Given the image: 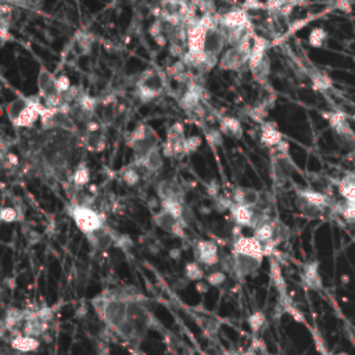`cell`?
I'll list each match as a JSON object with an SVG mask.
<instances>
[{
    "label": "cell",
    "instance_id": "484cf974",
    "mask_svg": "<svg viewBox=\"0 0 355 355\" xmlns=\"http://www.w3.org/2000/svg\"><path fill=\"white\" fill-rule=\"evenodd\" d=\"M297 196H300L302 199H305L307 201L312 203V204L318 205V207H328L329 205V197L325 194L315 192V190H309V189H298L297 190Z\"/></svg>",
    "mask_w": 355,
    "mask_h": 355
},
{
    "label": "cell",
    "instance_id": "74e56055",
    "mask_svg": "<svg viewBox=\"0 0 355 355\" xmlns=\"http://www.w3.org/2000/svg\"><path fill=\"white\" fill-rule=\"evenodd\" d=\"M57 86H59V91L60 93H61V96L64 95V93H67V92L70 91L71 87V82H70V78L65 75H61L57 78Z\"/></svg>",
    "mask_w": 355,
    "mask_h": 355
},
{
    "label": "cell",
    "instance_id": "3957f363",
    "mask_svg": "<svg viewBox=\"0 0 355 355\" xmlns=\"http://www.w3.org/2000/svg\"><path fill=\"white\" fill-rule=\"evenodd\" d=\"M126 142L134 150V161H142L149 151L158 147V135L150 125L140 124L130 132Z\"/></svg>",
    "mask_w": 355,
    "mask_h": 355
},
{
    "label": "cell",
    "instance_id": "603a6c76",
    "mask_svg": "<svg viewBox=\"0 0 355 355\" xmlns=\"http://www.w3.org/2000/svg\"><path fill=\"white\" fill-rule=\"evenodd\" d=\"M261 142L268 147H278L283 142L282 134L274 122H264L261 128Z\"/></svg>",
    "mask_w": 355,
    "mask_h": 355
},
{
    "label": "cell",
    "instance_id": "ba28073f",
    "mask_svg": "<svg viewBox=\"0 0 355 355\" xmlns=\"http://www.w3.org/2000/svg\"><path fill=\"white\" fill-rule=\"evenodd\" d=\"M39 96L45 99V106L52 108H59L61 104V93L57 86V78L42 67L38 75Z\"/></svg>",
    "mask_w": 355,
    "mask_h": 355
},
{
    "label": "cell",
    "instance_id": "7c38bea8",
    "mask_svg": "<svg viewBox=\"0 0 355 355\" xmlns=\"http://www.w3.org/2000/svg\"><path fill=\"white\" fill-rule=\"evenodd\" d=\"M154 222L164 232L171 233L173 236L183 237V233H185V219H183V216H179L171 212V211L161 208L154 215Z\"/></svg>",
    "mask_w": 355,
    "mask_h": 355
},
{
    "label": "cell",
    "instance_id": "2e32d148",
    "mask_svg": "<svg viewBox=\"0 0 355 355\" xmlns=\"http://www.w3.org/2000/svg\"><path fill=\"white\" fill-rule=\"evenodd\" d=\"M232 253L235 254H247V255H254V257H265L264 244L258 242L255 237L239 236L233 240V247Z\"/></svg>",
    "mask_w": 355,
    "mask_h": 355
},
{
    "label": "cell",
    "instance_id": "44dd1931",
    "mask_svg": "<svg viewBox=\"0 0 355 355\" xmlns=\"http://www.w3.org/2000/svg\"><path fill=\"white\" fill-rule=\"evenodd\" d=\"M11 348H14L18 352H33L39 348V340L36 337L25 336V334L18 333L10 340Z\"/></svg>",
    "mask_w": 355,
    "mask_h": 355
},
{
    "label": "cell",
    "instance_id": "e0dca14e",
    "mask_svg": "<svg viewBox=\"0 0 355 355\" xmlns=\"http://www.w3.org/2000/svg\"><path fill=\"white\" fill-rule=\"evenodd\" d=\"M218 25L221 29H235L251 27V22L246 10H232L218 17Z\"/></svg>",
    "mask_w": 355,
    "mask_h": 355
},
{
    "label": "cell",
    "instance_id": "5b68a950",
    "mask_svg": "<svg viewBox=\"0 0 355 355\" xmlns=\"http://www.w3.org/2000/svg\"><path fill=\"white\" fill-rule=\"evenodd\" d=\"M68 214L72 218V221L75 222V225L78 226V229L86 236L92 232L100 229L104 225V218H103L97 211H95L92 208L91 205L75 204L68 205Z\"/></svg>",
    "mask_w": 355,
    "mask_h": 355
},
{
    "label": "cell",
    "instance_id": "ac0fdd59",
    "mask_svg": "<svg viewBox=\"0 0 355 355\" xmlns=\"http://www.w3.org/2000/svg\"><path fill=\"white\" fill-rule=\"evenodd\" d=\"M115 235L113 232L108 229L107 226H103L97 231L92 232L89 235H86V239L89 244H92V247H95L96 250H107L113 244H115Z\"/></svg>",
    "mask_w": 355,
    "mask_h": 355
},
{
    "label": "cell",
    "instance_id": "d6986e66",
    "mask_svg": "<svg viewBox=\"0 0 355 355\" xmlns=\"http://www.w3.org/2000/svg\"><path fill=\"white\" fill-rule=\"evenodd\" d=\"M232 200L235 204L254 208L261 204V193L251 188H236L232 193Z\"/></svg>",
    "mask_w": 355,
    "mask_h": 355
},
{
    "label": "cell",
    "instance_id": "60d3db41",
    "mask_svg": "<svg viewBox=\"0 0 355 355\" xmlns=\"http://www.w3.org/2000/svg\"><path fill=\"white\" fill-rule=\"evenodd\" d=\"M352 119H354V121H355V114H354V115H352Z\"/></svg>",
    "mask_w": 355,
    "mask_h": 355
},
{
    "label": "cell",
    "instance_id": "83f0119b",
    "mask_svg": "<svg viewBox=\"0 0 355 355\" xmlns=\"http://www.w3.org/2000/svg\"><path fill=\"white\" fill-rule=\"evenodd\" d=\"M71 181H72V185L76 189L83 188V186H86L87 183H89V181H91V171H89V168H87L85 162L82 161L81 164H78V167H76V169L72 173Z\"/></svg>",
    "mask_w": 355,
    "mask_h": 355
},
{
    "label": "cell",
    "instance_id": "d590c367",
    "mask_svg": "<svg viewBox=\"0 0 355 355\" xmlns=\"http://www.w3.org/2000/svg\"><path fill=\"white\" fill-rule=\"evenodd\" d=\"M226 282V274L221 271H214L207 275V283L212 287H219Z\"/></svg>",
    "mask_w": 355,
    "mask_h": 355
},
{
    "label": "cell",
    "instance_id": "e575fe53",
    "mask_svg": "<svg viewBox=\"0 0 355 355\" xmlns=\"http://www.w3.org/2000/svg\"><path fill=\"white\" fill-rule=\"evenodd\" d=\"M18 211L13 207V205H3L2 212H0V219L6 224H11V222L18 221Z\"/></svg>",
    "mask_w": 355,
    "mask_h": 355
},
{
    "label": "cell",
    "instance_id": "52a82bcc",
    "mask_svg": "<svg viewBox=\"0 0 355 355\" xmlns=\"http://www.w3.org/2000/svg\"><path fill=\"white\" fill-rule=\"evenodd\" d=\"M160 18L173 25L188 24L193 16V5L188 0H162L160 5Z\"/></svg>",
    "mask_w": 355,
    "mask_h": 355
},
{
    "label": "cell",
    "instance_id": "ffe728a7",
    "mask_svg": "<svg viewBox=\"0 0 355 355\" xmlns=\"http://www.w3.org/2000/svg\"><path fill=\"white\" fill-rule=\"evenodd\" d=\"M143 164L145 169L149 172V175H157L160 173V171L164 167V153H162V147H154L153 150L149 151L146 157L139 161Z\"/></svg>",
    "mask_w": 355,
    "mask_h": 355
},
{
    "label": "cell",
    "instance_id": "9c48e42d",
    "mask_svg": "<svg viewBox=\"0 0 355 355\" xmlns=\"http://www.w3.org/2000/svg\"><path fill=\"white\" fill-rule=\"evenodd\" d=\"M128 321L134 326L140 341L146 336L153 322L151 314L145 305V300H130L128 305Z\"/></svg>",
    "mask_w": 355,
    "mask_h": 355
},
{
    "label": "cell",
    "instance_id": "cb8c5ba5",
    "mask_svg": "<svg viewBox=\"0 0 355 355\" xmlns=\"http://www.w3.org/2000/svg\"><path fill=\"white\" fill-rule=\"evenodd\" d=\"M31 102V97L20 96L11 100L7 106H6V114H7V118L11 122V125L16 122L17 119L20 118V115L22 114V111L28 107V104Z\"/></svg>",
    "mask_w": 355,
    "mask_h": 355
},
{
    "label": "cell",
    "instance_id": "5bb4252c",
    "mask_svg": "<svg viewBox=\"0 0 355 355\" xmlns=\"http://www.w3.org/2000/svg\"><path fill=\"white\" fill-rule=\"evenodd\" d=\"M233 255V275L237 278H247L255 274L262 264V257H254L247 254H235Z\"/></svg>",
    "mask_w": 355,
    "mask_h": 355
},
{
    "label": "cell",
    "instance_id": "4316f807",
    "mask_svg": "<svg viewBox=\"0 0 355 355\" xmlns=\"http://www.w3.org/2000/svg\"><path fill=\"white\" fill-rule=\"evenodd\" d=\"M339 192L344 200H355V172L347 173L340 181Z\"/></svg>",
    "mask_w": 355,
    "mask_h": 355
},
{
    "label": "cell",
    "instance_id": "f546056e",
    "mask_svg": "<svg viewBox=\"0 0 355 355\" xmlns=\"http://www.w3.org/2000/svg\"><path fill=\"white\" fill-rule=\"evenodd\" d=\"M247 322L250 329H251V332H253V333H258L259 330L264 328L265 322H267V318H265L264 312H254L253 315H250Z\"/></svg>",
    "mask_w": 355,
    "mask_h": 355
},
{
    "label": "cell",
    "instance_id": "9a60e30c",
    "mask_svg": "<svg viewBox=\"0 0 355 355\" xmlns=\"http://www.w3.org/2000/svg\"><path fill=\"white\" fill-rule=\"evenodd\" d=\"M194 257L200 265L212 267V265L218 264V261H219L218 247H216L215 243L210 242V240H200L194 244Z\"/></svg>",
    "mask_w": 355,
    "mask_h": 355
},
{
    "label": "cell",
    "instance_id": "d6a6232c",
    "mask_svg": "<svg viewBox=\"0 0 355 355\" xmlns=\"http://www.w3.org/2000/svg\"><path fill=\"white\" fill-rule=\"evenodd\" d=\"M2 3H7V5H11L17 7V9H29V10H33L40 6L42 0H2Z\"/></svg>",
    "mask_w": 355,
    "mask_h": 355
},
{
    "label": "cell",
    "instance_id": "8d00e7d4",
    "mask_svg": "<svg viewBox=\"0 0 355 355\" xmlns=\"http://www.w3.org/2000/svg\"><path fill=\"white\" fill-rule=\"evenodd\" d=\"M201 145V139L200 136H190L186 139V145H185V150H186V156L192 154L194 151L197 150Z\"/></svg>",
    "mask_w": 355,
    "mask_h": 355
},
{
    "label": "cell",
    "instance_id": "4dcf8cb0",
    "mask_svg": "<svg viewBox=\"0 0 355 355\" xmlns=\"http://www.w3.org/2000/svg\"><path fill=\"white\" fill-rule=\"evenodd\" d=\"M326 38H328V33H326V31L323 28H315L309 33V39L308 40H309V45H311L312 48H321L323 42L326 40Z\"/></svg>",
    "mask_w": 355,
    "mask_h": 355
},
{
    "label": "cell",
    "instance_id": "4fadbf2b",
    "mask_svg": "<svg viewBox=\"0 0 355 355\" xmlns=\"http://www.w3.org/2000/svg\"><path fill=\"white\" fill-rule=\"evenodd\" d=\"M157 196L161 201V204L178 203L185 204V192L181 183L175 179H164L157 185Z\"/></svg>",
    "mask_w": 355,
    "mask_h": 355
},
{
    "label": "cell",
    "instance_id": "7402d4cb",
    "mask_svg": "<svg viewBox=\"0 0 355 355\" xmlns=\"http://www.w3.org/2000/svg\"><path fill=\"white\" fill-rule=\"evenodd\" d=\"M218 121H219V129L222 134L228 135L233 139H242L243 126L239 119L235 117H229V115H222L218 118Z\"/></svg>",
    "mask_w": 355,
    "mask_h": 355
},
{
    "label": "cell",
    "instance_id": "1f68e13d",
    "mask_svg": "<svg viewBox=\"0 0 355 355\" xmlns=\"http://www.w3.org/2000/svg\"><path fill=\"white\" fill-rule=\"evenodd\" d=\"M205 139L208 142V145L211 147H219L222 145V132L221 129H215V128H205L204 129Z\"/></svg>",
    "mask_w": 355,
    "mask_h": 355
},
{
    "label": "cell",
    "instance_id": "836d02e7",
    "mask_svg": "<svg viewBox=\"0 0 355 355\" xmlns=\"http://www.w3.org/2000/svg\"><path fill=\"white\" fill-rule=\"evenodd\" d=\"M2 164L6 169H14L20 165V160L10 150H2Z\"/></svg>",
    "mask_w": 355,
    "mask_h": 355
},
{
    "label": "cell",
    "instance_id": "d4e9b609",
    "mask_svg": "<svg viewBox=\"0 0 355 355\" xmlns=\"http://www.w3.org/2000/svg\"><path fill=\"white\" fill-rule=\"evenodd\" d=\"M302 282L312 290H319L322 287V280H321L319 271H318V262H309L304 267Z\"/></svg>",
    "mask_w": 355,
    "mask_h": 355
},
{
    "label": "cell",
    "instance_id": "8fae6325",
    "mask_svg": "<svg viewBox=\"0 0 355 355\" xmlns=\"http://www.w3.org/2000/svg\"><path fill=\"white\" fill-rule=\"evenodd\" d=\"M82 145L85 149L92 153H100L104 150L107 145V138H106V128L102 122L92 121L85 126L83 135L81 136Z\"/></svg>",
    "mask_w": 355,
    "mask_h": 355
},
{
    "label": "cell",
    "instance_id": "ab89813d",
    "mask_svg": "<svg viewBox=\"0 0 355 355\" xmlns=\"http://www.w3.org/2000/svg\"><path fill=\"white\" fill-rule=\"evenodd\" d=\"M196 287H197V291H199V293H207L208 289H210V285H208V283H203V282L200 280Z\"/></svg>",
    "mask_w": 355,
    "mask_h": 355
},
{
    "label": "cell",
    "instance_id": "f35d334b",
    "mask_svg": "<svg viewBox=\"0 0 355 355\" xmlns=\"http://www.w3.org/2000/svg\"><path fill=\"white\" fill-rule=\"evenodd\" d=\"M314 86H315V89L323 91V89L330 87V81L325 75H317L314 78Z\"/></svg>",
    "mask_w": 355,
    "mask_h": 355
},
{
    "label": "cell",
    "instance_id": "6da1fadb",
    "mask_svg": "<svg viewBox=\"0 0 355 355\" xmlns=\"http://www.w3.org/2000/svg\"><path fill=\"white\" fill-rule=\"evenodd\" d=\"M136 96L143 103L151 102L167 91V78L158 70L145 71L135 85Z\"/></svg>",
    "mask_w": 355,
    "mask_h": 355
},
{
    "label": "cell",
    "instance_id": "30bf717a",
    "mask_svg": "<svg viewBox=\"0 0 355 355\" xmlns=\"http://www.w3.org/2000/svg\"><path fill=\"white\" fill-rule=\"evenodd\" d=\"M186 136H185V128L181 122L175 124L168 129L167 139L162 145V153L164 157L168 158H182L186 156L185 145H186Z\"/></svg>",
    "mask_w": 355,
    "mask_h": 355
},
{
    "label": "cell",
    "instance_id": "8992f818",
    "mask_svg": "<svg viewBox=\"0 0 355 355\" xmlns=\"http://www.w3.org/2000/svg\"><path fill=\"white\" fill-rule=\"evenodd\" d=\"M253 40L254 43L251 60H250V71H251L255 81L265 85L268 82L269 72H271V61H269V56L267 53L268 42L259 36H254Z\"/></svg>",
    "mask_w": 355,
    "mask_h": 355
},
{
    "label": "cell",
    "instance_id": "277c9868",
    "mask_svg": "<svg viewBox=\"0 0 355 355\" xmlns=\"http://www.w3.org/2000/svg\"><path fill=\"white\" fill-rule=\"evenodd\" d=\"M253 45L250 40L237 46H232L219 59V68L224 71H236L243 72L244 70H250V60H251Z\"/></svg>",
    "mask_w": 355,
    "mask_h": 355
},
{
    "label": "cell",
    "instance_id": "7a4b0ae2",
    "mask_svg": "<svg viewBox=\"0 0 355 355\" xmlns=\"http://www.w3.org/2000/svg\"><path fill=\"white\" fill-rule=\"evenodd\" d=\"M103 293L107 297V304L100 319L107 325L108 329L115 332L128 319V305L130 300L115 294L114 289L103 291Z\"/></svg>",
    "mask_w": 355,
    "mask_h": 355
},
{
    "label": "cell",
    "instance_id": "f1b7e54d",
    "mask_svg": "<svg viewBox=\"0 0 355 355\" xmlns=\"http://www.w3.org/2000/svg\"><path fill=\"white\" fill-rule=\"evenodd\" d=\"M185 276L188 278L189 280H201L204 278V272L203 269L200 267V264L197 261L194 262H188L186 267H185Z\"/></svg>",
    "mask_w": 355,
    "mask_h": 355
}]
</instances>
